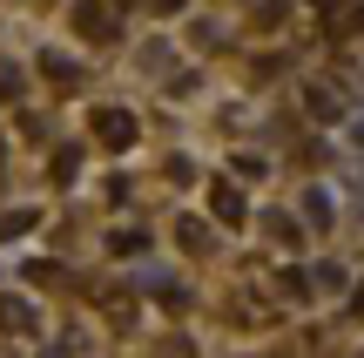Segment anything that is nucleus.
Returning <instances> with one entry per match:
<instances>
[{
    "label": "nucleus",
    "instance_id": "nucleus-2",
    "mask_svg": "<svg viewBox=\"0 0 364 358\" xmlns=\"http://www.w3.org/2000/svg\"><path fill=\"white\" fill-rule=\"evenodd\" d=\"M75 34H88V41H115V7H102V0H81V7H75Z\"/></svg>",
    "mask_w": 364,
    "mask_h": 358
},
{
    "label": "nucleus",
    "instance_id": "nucleus-13",
    "mask_svg": "<svg viewBox=\"0 0 364 358\" xmlns=\"http://www.w3.org/2000/svg\"><path fill=\"white\" fill-rule=\"evenodd\" d=\"M189 0H149V14H182Z\"/></svg>",
    "mask_w": 364,
    "mask_h": 358
},
{
    "label": "nucleus",
    "instance_id": "nucleus-9",
    "mask_svg": "<svg viewBox=\"0 0 364 358\" xmlns=\"http://www.w3.org/2000/svg\"><path fill=\"white\" fill-rule=\"evenodd\" d=\"M311 284H317V291H344V270H338V264H317Z\"/></svg>",
    "mask_w": 364,
    "mask_h": 358
},
{
    "label": "nucleus",
    "instance_id": "nucleus-7",
    "mask_svg": "<svg viewBox=\"0 0 364 358\" xmlns=\"http://www.w3.org/2000/svg\"><path fill=\"white\" fill-rule=\"evenodd\" d=\"M304 223H311V230H331V203L317 196V189H311V196H304Z\"/></svg>",
    "mask_w": 364,
    "mask_h": 358
},
{
    "label": "nucleus",
    "instance_id": "nucleus-12",
    "mask_svg": "<svg viewBox=\"0 0 364 358\" xmlns=\"http://www.w3.org/2000/svg\"><path fill=\"white\" fill-rule=\"evenodd\" d=\"M142 243H149L142 230H115V251H122V257H135V251H142Z\"/></svg>",
    "mask_w": 364,
    "mask_h": 358
},
{
    "label": "nucleus",
    "instance_id": "nucleus-1",
    "mask_svg": "<svg viewBox=\"0 0 364 358\" xmlns=\"http://www.w3.org/2000/svg\"><path fill=\"white\" fill-rule=\"evenodd\" d=\"M95 135H102V149H135V115L129 108H95Z\"/></svg>",
    "mask_w": 364,
    "mask_h": 358
},
{
    "label": "nucleus",
    "instance_id": "nucleus-6",
    "mask_svg": "<svg viewBox=\"0 0 364 358\" xmlns=\"http://www.w3.org/2000/svg\"><path fill=\"white\" fill-rule=\"evenodd\" d=\"M243 216H250V210H243V196H236V189L223 183V189H216V223H230V230H236Z\"/></svg>",
    "mask_w": 364,
    "mask_h": 358
},
{
    "label": "nucleus",
    "instance_id": "nucleus-3",
    "mask_svg": "<svg viewBox=\"0 0 364 358\" xmlns=\"http://www.w3.org/2000/svg\"><path fill=\"white\" fill-rule=\"evenodd\" d=\"M34 305H21V298H0V332H34Z\"/></svg>",
    "mask_w": 364,
    "mask_h": 358
},
{
    "label": "nucleus",
    "instance_id": "nucleus-11",
    "mask_svg": "<svg viewBox=\"0 0 364 358\" xmlns=\"http://www.w3.org/2000/svg\"><path fill=\"white\" fill-rule=\"evenodd\" d=\"M21 230H34V216H27V210H14V216H0V237H21Z\"/></svg>",
    "mask_w": 364,
    "mask_h": 358
},
{
    "label": "nucleus",
    "instance_id": "nucleus-15",
    "mask_svg": "<svg viewBox=\"0 0 364 358\" xmlns=\"http://www.w3.org/2000/svg\"><path fill=\"white\" fill-rule=\"evenodd\" d=\"M358 142H364V122H358Z\"/></svg>",
    "mask_w": 364,
    "mask_h": 358
},
{
    "label": "nucleus",
    "instance_id": "nucleus-10",
    "mask_svg": "<svg viewBox=\"0 0 364 358\" xmlns=\"http://www.w3.org/2000/svg\"><path fill=\"white\" fill-rule=\"evenodd\" d=\"M176 237H182V243H203V251H209V230L196 223V216H182V223H176Z\"/></svg>",
    "mask_w": 364,
    "mask_h": 358
},
{
    "label": "nucleus",
    "instance_id": "nucleus-4",
    "mask_svg": "<svg viewBox=\"0 0 364 358\" xmlns=\"http://www.w3.org/2000/svg\"><path fill=\"white\" fill-rule=\"evenodd\" d=\"M304 102H311V115H317V122H338V115H344L338 88H324V81H317V88H304Z\"/></svg>",
    "mask_w": 364,
    "mask_h": 358
},
{
    "label": "nucleus",
    "instance_id": "nucleus-14",
    "mask_svg": "<svg viewBox=\"0 0 364 358\" xmlns=\"http://www.w3.org/2000/svg\"><path fill=\"white\" fill-rule=\"evenodd\" d=\"M311 7H324V14H338V0H311Z\"/></svg>",
    "mask_w": 364,
    "mask_h": 358
},
{
    "label": "nucleus",
    "instance_id": "nucleus-5",
    "mask_svg": "<svg viewBox=\"0 0 364 358\" xmlns=\"http://www.w3.org/2000/svg\"><path fill=\"white\" fill-rule=\"evenodd\" d=\"M41 75H48V81H68V88H75V81H81V68L68 61V54H54V48H41Z\"/></svg>",
    "mask_w": 364,
    "mask_h": 358
},
{
    "label": "nucleus",
    "instance_id": "nucleus-8",
    "mask_svg": "<svg viewBox=\"0 0 364 358\" xmlns=\"http://www.w3.org/2000/svg\"><path fill=\"white\" fill-rule=\"evenodd\" d=\"M75 169H81V149H61L54 156V183H75Z\"/></svg>",
    "mask_w": 364,
    "mask_h": 358
}]
</instances>
